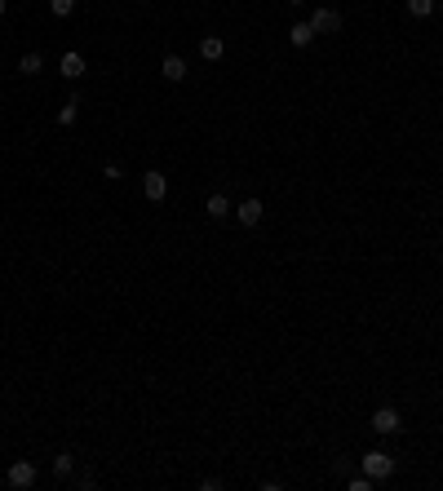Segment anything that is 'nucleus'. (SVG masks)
I'll use <instances>...</instances> for the list:
<instances>
[{"instance_id": "nucleus-16", "label": "nucleus", "mask_w": 443, "mask_h": 491, "mask_svg": "<svg viewBox=\"0 0 443 491\" xmlns=\"http://www.w3.org/2000/svg\"><path fill=\"white\" fill-rule=\"evenodd\" d=\"M49 9H54V13H58V18H67V13L76 9V0H49Z\"/></svg>"}, {"instance_id": "nucleus-2", "label": "nucleus", "mask_w": 443, "mask_h": 491, "mask_svg": "<svg viewBox=\"0 0 443 491\" xmlns=\"http://www.w3.org/2000/svg\"><path fill=\"white\" fill-rule=\"evenodd\" d=\"M310 27H315V36H337L341 31V13L337 9H315L310 13Z\"/></svg>"}, {"instance_id": "nucleus-9", "label": "nucleus", "mask_w": 443, "mask_h": 491, "mask_svg": "<svg viewBox=\"0 0 443 491\" xmlns=\"http://www.w3.org/2000/svg\"><path fill=\"white\" fill-rule=\"evenodd\" d=\"M222 54H226L222 36H204V40H200V58H204V62H218Z\"/></svg>"}, {"instance_id": "nucleus-20", "label": "nucleus", "mask_w": 443, "mask_h": 491, "mask_svg": "<svg viewBox=\"0 0 443 491\" xmlns=\"http://www.w3.org/2000/svg\"><path fill=\"white\" fill-rule=\"evenodd\" d=\"M439 5H443V0H439Z\"/></svg>"}, {"instance_id": "nucleus-15", "label": "nucleus", "mask_w": 443, "mask_h": 491, "mask_svg": "<svg viewBox=\"0 0 443 491\" xmlns=\"http://www.w3.org/2000/svg\"><path fill=\"white\" fill-rule=\"evenodd\" d=\"M408 13H413V18H430V13H435V0H408Z\"/></svg>"}, {"instance_id": "nucleus-12", "label": "nucleus", "mask_w": 443, "mask_h": 491, "mask_svg": "<svg viewBox=\"0 0 443 491\" xmlns=\"http://www.w3.org/2000/svg\"><path fill=\"white\" fill-rule=\"evenodd\" d=\"M18 71H23V75H40V71H45V54H36V49H31V54H23Z\"/></svg>"}, {"instance_id": "nucleus-14", "label": "nucleus", "mask_w": 443, "mask_h": 491, "mask_svg": "<svg viewBox=\"0 0 443 491\" xmlns=\"http://www.w3.org/2000/svg\"><path fill=\"white\" fill-rule=\"evenodd\" d=\"M76 116H80V97L71 93L67 102H62V111H58V124H76Z\"/></svg>"}, {"instance_id": "nucleus-11", "label": "nucleus", "mask_w": 443, "mask_h": 491, "mask_svg": "<svg viewBox=\"0 0 443 491\" xmlns=\"http://www.w3.org/2000/svg\"><path fill=\"white\" fill-rule=\"evenodd\" d=\"M62 75H67V80H80V75H85V58H80L76 49H71V54H62Z\"/></svg>"}, {"instance_id": "nucleus-10", "label": "nucleus", "mask_w": 443, "mask_h": 491, "mask_svg": "<svg viewBox=\"0 0 443 491\" xmlns=\"http://www.w3.org/2000/svg\"><path fill=\"white\" fill-rule=\"evenodd\" d=\"M288 40H293V49H306L310 40H315V27H310V23H293V31H288Z\"/></svg>"}, {"instance_id": "nucleus-3", "label": "nucleus", "mask_w": 443, "mask_h": 491, "mask_svg": "<svg viewBox=\"0 0 443 491\" xmlns=\"http://www.w3.org/2000/svg\"><path fill=\"white\" fill-rule=\"evenodd\" d=\"M9 487H13V491L36 487V465H31V461H13V465H9Z\"/></svg>"}, {"instance_id": "nucleus-17", "label": "nucleus", "mask_w": 443, "mask_h": 491, "mask_svg": "<svg viewBox=\"0 0 443 491\" xmlns=\"http://www.w3.org/2000/svg\"><path fill=\"white\" fill-rule=\"evenodd\" d=\"M350 491H372V478H368V473H359V478H350Z\"/></svg>"}, {"instance_id": "nucleus-7", "label": "nucleus", "mask_w": 443, "mask_h": 491, "mask_svg": "<svg viewBox=\"0 0 443 491\" xmlns=\"http://www.w3.org/2000/svg\"><path fill=\"white\" fill-rule=\"evenodd\" d=\"M261 212H266V208H261V200H244V204L235 208V217H240V226H257Z\"/></svg>"}, {"instance_id": "nucleus-4", "label": "nucleus", "mask_w": 443, "mask_h": 491, "mask_svg": "<svg viewBox=\"0 0 443 491\" xmlns=\"http://www.w3.org/2000/svg\"><path fill=\"white\" fill-rule=\"evenodd\" d=\"M372 430L390 438V434H399V430H403V420H399L395 407H377V412H372Z\"/></svg>"}, {"instance_id": "nucleus-13", "label": "nucleus", "mask_w": 443, "mask_h": 491, "mask_svg": "<svg viewBox=\"0 0 443 491\" xmlns=\"http://www.w3.org/2000/svg\"><path fill=\"white\" fill-rule=\"evenodd\" d=\"M54 473H58V478H71V473H76V456L71 451H58L54 456Z\"/></svg>"}, {"instance_id": "nucleus-6", "label": "nucleus", "mask_w": 443, "mask_h": 491, "mask_svg": "<svg viewBox=\"0 0 443 491\" xmlns=\"http://www.w3.org/2000/svg\"><path fill=\"white\" fill-rule=\"evenodd\" d=\"M160 75H164V80H173V85H182V80H187V62L177 58V54H169V58L160 62Z\"/></svg>"}, {"instance_id": "nucleus-5", "label": "nucleus", "mask_w": 443, "mask_h": 491, "mask_svg": "<svg viewBox=\"0 0 443 491\" xmlns=\"http://www.w3.org/2000/svg\"><path fill=\"white\" fill-rule=\"evenodd\" d=\"M142 195H146V200H151V204H160V200H164V195H169V177H164V173H155V169H151V173H146V177H142Z\"/></svg>"}, {"instance_id": "nucleus-18", "label": "nucleus", "mask_w": 443, "mask_h": 491, "mask_svg": "<svg viewBox=\"0 0 443 491\" xmlns=\"http://www.w3.org/2000/svg\"><path fill=\"white\" fill-rule=\"evenodd\" d=\"M0 18H5V0H0Z\"/></svg>"}, {"instance_id": "nucleus-8", "label": "nucleus", "mask_w": 443, "mask_h": 491, "mask_svg": "<svg viewBox=\"0 0 443 491\" xmlns=\"http://www.w3.org/2000/svg\"><path fill=\"white\" fill-rule=\"evenodd\" d=\"M204 212H208V217H218V222H222V217H231V212H235V208H231V200H226V195H208V204H204Z\"/></svg>"}, {"instance_id": "nucleus-19", "label": "nucleus", "mask_w": 443, "mask_h": 491, "mask_svg": "<svg viewBox=\"0 0 443 491\" xmlns=\"http://www.w3.org/2000/svg\"><path fill=\"white\" fill-rule=\"evenodd\" d=\"M293 5H302V0H293Z\"/></svg>"}, {"instance_id": "nucleus-1", "label": "nucleus", "mask_w": 443, "mask_h": 491, "mask_svg": "<svg viewBox=\"0 0 443 491\" xmlns=\"http://www.w3.org/2000/svg\"><path fill=\"white\" fill-rule=\"evenodd\" d=\"M364 473L372 483H382V478H390L395 473V461H390L386 451H364Z\"/></svg>"}]
</instances>
